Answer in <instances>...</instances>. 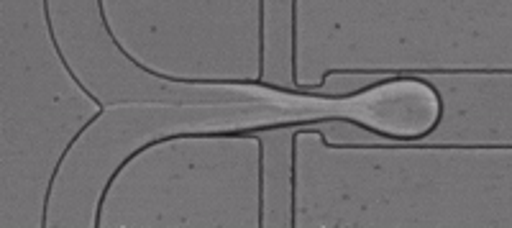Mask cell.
Returning a JSON list of instances; mask_svg holds the SVG:
<instances>
[{"instance_id":"obj_1","label":"cell","mask_w":512,"mask_h":228,"mask_svg":"<svg viewBox=\"0 0 512 228\" xmlns=\"http://www.w3.org/2000/svg\"><path fill=\"white\" fill-rule=\"evenodd\" d=\"M441 111L436 88L415 77H392L346 95L349 123L395 141L428 136L441 121Z\"/></svg>"}]
</instances>
